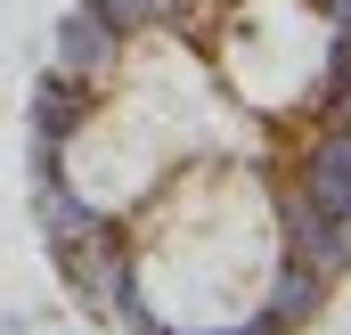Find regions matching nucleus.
Returning <instances> with one entry per match:
<instances>
[{
    "label": "nucleus",
    "mask_w": 351,
    "mask_h": 335,
    "mask_svg": "<svg viewBox=\"0 0 351 335\" xmlns=\"http://www.w3.org/2000/svg\"><path fill=\"white\" fill-rule=\"evenodd\" d=\"M131 33H114L90 0H74L66 16H58V33H49V66L58 74H74V82H90V90H123L131 82Z\"/></svg>",
    "instance_id": "nucleus-1"
},
{
    "label": "nucleus",
    "mask_w": 351,
    "mask_h": 335,
    "mask_svg": "<svg viewBox=\"0 0 351 335\" xmlns=\"http://www.w3.org/2000/svg\"><path fill=\"white\" fill-rule=\"evenodd\" d=\"M98 106H106V90H90V82H74V74H58V66H41L33 90H25V148H66Z\"/></svg>",
    "instance_id": "nucleus-2"
},
{
    "label": "nucleus",
    "mask_w": 351,
    "mask_h": 335,
    "mask_svg": "<svg viewBox=\"0 0 351 335\" xmlns=\"http://www.w3.org/2000/svg\"><path fill=\"white\" fill-rule=\"evenodd\" d=\"M254 303H262L278 335H302L327 319V303H335V278H319V270H302V262H269L262 278H254Z\"/></svg>",
    "instance_id": "nucleus-3"
},
{
    "label": "nucleus",
    "mask_w": 351,
    "mask_h": 335,
    "mask_svg": "<svg viewBox=\"0 0 351 335\" xmlns=\"http://www.w3.org/2000/svg\"><path fill=\"white\" fill-rule=\"evenodd\" d=\"M319 82L351 90V25H327L319 33Z\"/></svg>",
    "instance_id": "nucleus-4"
}]
</instances>
